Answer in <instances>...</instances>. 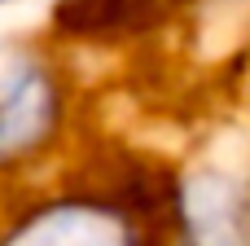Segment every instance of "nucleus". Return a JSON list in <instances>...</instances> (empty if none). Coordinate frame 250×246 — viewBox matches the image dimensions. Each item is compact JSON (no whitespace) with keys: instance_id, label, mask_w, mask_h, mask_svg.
<instances>
[{"instance_id":"obj_3","label":"nucleus","mask_w":250,"mask_h":246,"mask_svg":"<svg viewBox=\"0 0 250 246\" xmlns=\"http://www.w3.org/2000/svg\"><path fill=\"white\" fill-rule=\"evenodd\" d=\"M66 119V92L40 62H18L0 75V172L35 158Z\"/></svg>"},{"instance_id":"obj_1","label":"nucleus","mask_w":250,"mask_h":246,"mask_svg":"<svg viewBox=\"0 0 250 246\" xmlns=\"http://www.w3.org/2000/svg\"><path fill=\"white\" fill-rule=\"evenodd\" d=\"M0 246H176L171 185L66 180L22 202L0 224Z\"/></svg>"},{"instance_id":"obj_2","label":"nucleus","mask_w":250,"mask_h":246,"mask_svg":"<svg viewBox=\"0 0 250 246\" xmlns=\"http://www.w3.org/2000/svg\"><path fill=\"white\" fill-rule=\"evenodd\" d=\"M176 246H250V180L229 172H185L171 185Z\"/></svg>"}]
</instances>
